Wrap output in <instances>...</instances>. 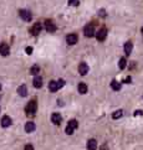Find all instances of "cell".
I'll list each match as a JSON object with an SVG mask.
<instances>
[{"label": "cell", "instance_id": "obj_1", "mask_svg": "<svg viewBox=\"0 0 143 150\" xmlns=\"http://www.w3.org/2000/svg\"><path fill=\"white\" fill-rule=\"evenodd\" d=\"M36 110H38V102H36V99L30 100L25 107V113L28 115H35Z\"/></svg>", "mask_w": 143, "mask_h": 150}, {"label": "cell", "instance_id": "obj_2", "mask_svg": "<svg viewBox=\"0 0 143 150\" xmlns=\"http://www.w3.org/2000/svg\"><path fill=\"white\" fill-rule=\"evenodd\" d=\"M77 127H78L77 120H76V119H71L70 122H68V124H67L66 129H65L66 134H68V135H71V134H73V130H75Z\"/></svg>", "mask_w": 143, "mask_h": 150}, {"label": "cell", "instance_id": "obj_3", "mask_svg": "<svg viewBox=\"0 0 143 150\" xmlns=\"http://www.w3.org/2000/svg\"><path fill=\"white\" fill-rule=\"evenodd\" d=\"M19 16L23 19L24 21H31V19H33V15H31V13L29 11V10H26V9L19 10Z\"/></svg>", "mask_w": 143, "mask_h": 150}, {"label": "cell", "instance_id": "obj_4", "mask_svg": "<svg viewBox=\"0 0 143 150\" xmlns=\"http://www.w3.org/2000/svg\"><path fill=\"white\" fill-rule=\"evenodd\" d=\"M83 34L86 37H92L95 36L96 34H95V28H93V25L92 24H88L85 26V29H83Z\"/></svg>", "mask_w": 143, "mask_h": 150}, {"label": "cell", "instance_id": "obj_5", "mask_svg": "<svg viewBox=\"0 0 143 150\" xmlns=\"http://www.w3.org/2000/svg\"><path fill=\"white\" fill-rule=\"evenodd\" d=\"M106 37H107V29H106V28H101L96 33V39L98 41H105Z\"/></svg>", "mask_w": 143, "mask_h": 150}, {"label": "cell", "instance_id": "obj_6", "mask_svg": "<svg viewBox=\"0 0 143 150\" xmlns=\"http://www.w3.org/2000/svg\"><path fill=\"white\" fill-rule=\"evenodd\" d=\"M45 29H46L47 33H55L57 28L52 20H46L45 21Z\"/></svg>", "mask_w": 143, "mask_h": 150}, {"label": "cell", "instance_id": "obj_7", "mask_svg": "<svg viewBox=\"0 0 143 150\" xmlns=\"http://www.w3.org/2000/svg\"><path fill=\"white\" fill-rule=\"evenodd\" d=\"M90 71V67L86 62H81L80 66H78V73L81 74V76H86V74L88 73Z\"/></svg>", "mask_w": 143, "mask_h": 150}, {"label": "cell", "instance_id": "obj_8", "mask_svg": "<svg viewBox=\"0 0 143 150\" xmlns=\"http://www.w3.org/2000/svg\"><path fill=\"white\" fill-rule=\"evenodd\" d=\"M41 29H42V26L40 23H35L34 26L30 29V34H33L34 36H38L40 33H41Z\"/></svg>", "mask_w": 143, "mask_h": 150}, {"label": "cell", "instance_id": "obj_9", "mask_svg": "<svg viewBox=\"0 0 143 150\" xmlns=\"http://www.w3.org/2000/svg\"><path fill=\"white\" fill-rule=\"evenodd\" d=\"M77 41H78V36L76 34H70L66 36V42L68 45H75L77 44Z\"/></svg>", "mask_w": 143, "mask_h": 150}, {"label": "cell", "instance_id": "obj_10", "mask_svg": "<svg viewBox=\"0 0 143 150\" xmlns=\"http://www.w3.org/2000/svg\"><path fill=\"white\" fill-rule=\"evenodd\" d=\"M10 53V47L8 44H1L0 45V55L1 56H8Z\"/></svg>", "mask_w": 143, "mask_h": 150}, {"label": "cell", "instance_id": "obj_11", "mask_svg": "<svg viewBox=\"0 0 143 150\" xmlns=\"http://www.w3.org/2000/svg\"><path fill=\"white\" fill-rule=\"evenodd\" d=\"M61 120H62V117L59 113H54V114L51 115V122L54 123L55 125H59L60 123H61Z\"/></svg>", "mask_w": 143, "mask_h": 150}, {"label": "cell", "instance_id": "obj_12", "mask_svg": "<svg viewBox=\"0 0 143 150\" xmlns=\"http://www.w3.org/2000/svg\"><path fill=\"white\" fill-rule=\"evenodd\" d=\"M132 50H133V44H132L131 41H127L126 44H125V53H126L127 56H129Z\"/></svg>", "mask_w": 143, "mask_h": 150}, {"label": "cell", "instance_id": "obj_13", "mask_svg": "<svg viewBox=\"0 0 143 150\" xmlns=\"http://www.w3.org/2000/svg\"><path fill=\"white\" fill-rule=\"evenodd\" d=\"M35 129H36V127H35V124L33 122H28L25 124V132L26 133H33Z\"/></svg>", "mask_w": 143, "mask_h": 150}, {"label": "cell", "instance_id": "obj_14", "mask_svg": "<svg viewBox=\"0 0 143 150\" xmlns=\"http://www.w3.org/2000/svg\"><path fill=\"white\" fill-rule=\"evenodd\" d=\"M10 124H11V118L8 117V115H4L3 119H1V125L4 128H8V127H10Z\"/></svg>", "mask_w": 143, "mask_h": 150}, {"label": "cell", "instance_id": "obj_15", "mask_svg": "<svg viewBox=\"0 0 143 150\" xmlns=\"http://www.w3.org/2000/svg\"><path fill=\"white\" fill-rule=\"evenodd\" d=\"M18 93L21 96V97H26V96H28V88H26L25 84H21L18 88Z\"/></svg>", "mask_w": 143, "mask_h": 150}, {"label": "cell", "instance_id": "obj_16", "mask_svg": "<svg viewBox=\"0 0 143 150\" xmlns=\"http://www.w3.org/2000/svg\"><path fill=\"white\" fill-rule=\"evenodd\" d=\"M33 83H34V87L35 88H41L42 87V78L40 76H35Z\"/></svg>", "mask_w": 143, "mask_h": 150}, {"label": "cell", "instance_id": "obj_17", "mask_svg": "<svg viewBox=\"0 0 143 150\" xmlns=\"http://www.w3.org/2000/svg\"><path fill=\"white\" fill-rule=\"evenodd\" d=\"M87 149L88 150H95L97 149V142L95 140V139H90L87 142Z\"/></svg>", "mask_w": 143, "mask_h": 150}, {"label": "cell", "instance_id": "obj_18", "mask_svg": "<svg viewBox=\"0 0 143 150\" xmlns=\"http://www.w3.org/2000/svg\"><path fill=\"white\" fill-rule=\"evenodd\" d=\"M77 89H78V93H80V94H86L87 93V86H86V83L81 82L80 84H78Z\"/></svg>", "mask_w": 143, "mask_h": 150}, {"label": "cell", "instance_id": "obj_19", "mask_svg": "<svg viewBox=\"0 0 143 150\" xmlns=\"http://www.w3.org/2000/svg\"><path fill=\"white\" fill-rule=\"evenodd\" d=\"M59 83H57L56 81H51L49 83V89H50V92H56L57 89H59Z\"/></svg>", "mask_w": 143, "mask_h": 150}, {"label": "cell", "instance_id": "obj_20", "mask_svg": "<svg viewBox=\"0 0 143 150\" xmlns=\"http://www.w3.org/2000/svg\"><path fill=\"white\" fill-rule=\"evenodd\" d=\"M111 88H112L113 91H116V92H117V91H120V89H121V83H120V82H117L116 79H113V81L111 82Z\"/></svg>", "mask_w": 143, "mask_h": 150}, {"label": "cell", "instance_id": "obj_21", "mask_svg": "<svg viewBox=\"0 0 143 150\" xmlns=\"http://www.w3.org/2000/svg\"><path fill=\"white\" fill-rule=\"evenodd\" d=\"M38 73H40V67L38 65H34L33 67L30 68V74H34V76H36Z\"/></svg>", "mask_w": 143, "mask_h": 150}, {"label": "cell", "instance_id": "obj_22", "mask_svg": "<svg viewBox=\"0 0 143 150\" xmlns=\"http://www.w3.org/2000/svg\"><path fill=\"white\" fill-rule=\"evenodd\" d=\"M126 65H127V60H126V58H125V57L120 58V62H118L120 69H125V68H126Z\"/></svg>", "mask_w": 143, "mask_h": 150}, {"label": "cell", "instance_id": "obj_23", "mask_svg": "<svg viewBox=\"0 0 143 150\" xmlns=\"http://www.w3.org/2000/svg\"><path fill=\"white\" fill-rule=\"evenodd\" d=\"M122 115H123V110L120 109V110H116L115 113L112 114V118H113V119H118V118H121Z\"/></svg>", "mask_w": 143, "mask_h": 150}, {"label": "cell", "instance_id": "obj_24", "mask_svg": "<svg viewBox=\"0 0 143 150\" xmlns=\"http://www.w3.org/2000/svg\"><path fill=\"white\" fill-rule=\"evenodd\" d=\"M68 4L72 5V6H78L80 1H78V0H68Z\"/></svg>", "mask_w": 143, "mask_h": 150}, {"label": "cell", "instance_id": "obj_25", "mask_svg": "<svg viewBox=\"0 0 143 150\" xmlns=\"http://www.w3.org/2000/svg\"><path fill=\"white\" fill-rule=\"evenodd\" d=\"M57 83H59V87H60V88H62L63 86H65V81H63L62 78H60L59 81H57Z\"/></svg>", "mask_w": 143, "mask_h": 150}, {"label": "cell", "instance_id": "obj_26", "mask_svg": "<svg viewBox=\"0 0 143 150\" xmlns=\"http://www.w3.org/2000/svg\"><path fill=\"white\" fill-rule=\"evenodd\" d=\"M25 51H26V53H28V55H31V53H33V47H26L25 49Z\"/></svg>", "mask_w": 143, "mask_h": 150}, {"label": "cell", "instance_id": "obj_27", "mask_svg": "<svg viewBox=\"0 0 143 150\" xmlns=\"http://www.w3.org/2000/svg\"><path fill=\"white\" fill-rule=\"evenodd\" d=\"M142 114H143V110H141V109L134 112V115H136V117H137V115H142Z\"/></svg>", "mask_w": 143, "mask_h": 150}, {"label": "cell", "instance_id": "obj_28", "mask_svg": "<svg viewBox=\"0 0 143 150\" xmlns=\"http://www.w3.org/2000/svg\"><path fill=\"white\" fill-rule=\"evenodd\" d=\"M33 149H34L33 145H26V146H25V150H33Z\"/></svg>", "mask_w": 143, "mask_h": 150}, {"label": "cell", "instance_id": "obj_29", "mask_svg": "<svg viewBox=\"0 0 143 150\" xmlns=\"http://www.w3.org/2000/svg\"><path fill=\"white\" fill-rule=\"evenodd\" d=\"M129 82H131V77H127L125 81H123V83H129Z\"/></svg>", "mask_w": 143, "mask_h": 150}, {"label": "cell", "instance_id": "obj_30", "mask_svg": "<svg viewBox=\"0 0 143 150\" xmlns=\"http://www.w3.org/2000/svg\"><path fill=\"white\" fill-rule=\"evenodd\" d=\"M142 35H143V28H142Z\"/></svg>", "mask_w": 143, "mask_h": 150}, {"label": "cell", "instance_id": "obj_31", "mask_svg": "<svg viewBox=\"0 0 143 150\" xmlns=\"http://www.w3.org/2000/svg\"><path fill=\"white\" fill-rule=\"evenodd\" d=\"M0 89H1V84H0Z\"/></svg>", "mask_w": 143, "mask_h": 150}]
</instances>
